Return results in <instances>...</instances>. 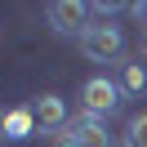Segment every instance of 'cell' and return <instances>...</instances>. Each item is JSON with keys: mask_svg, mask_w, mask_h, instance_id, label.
<instances>
[{"mask_svg": "<svg viewBox=\"0 0 147 147\" xmlns=\"http://www.w3.org/2000/svg\"><path fill=\"white\" fill-rule=\"evenodd\" d=\"M54 147H80V143H76V138H71V134H63V138H58V143H54Z\"/></svg>", "mask_w": 147, "mask_h": 147, "instance_id": "cell-10", "label": "cell"}, {"mask_svg": "<svg viewBox=\"0 0 147 147\" xmlns=\"http://www.w3.org/2000/svg\"><path fill=\"white\" fill-rule=\"evenodd\" d=\"M143 54H147V27H143Z\"/></svg>", "mask_w": 147, "mask_h": 147, "instance_id": "cell-11", "label": "cell"}, {"mask_svg": "<svg viewBox=\"0 0 147 147\" xmlns=\"http://www.w3.org/2000/svg\"><path fill=\"white\" fill-rule=\"evenodd\" d=\"M120 89L125 94H147V67L143 63H120Z\"/></svg>", "mask_w": 147, "mask_h": 147, "instance_id": "cell-7", "label": "cell"}, {"mask_svg": "<svg viewBox=\"0 0 147 147\" xmlns=\"http://www.w3.org/2000/svg\"><path fill=\"white\" fill-rule=\"evenodd\" d=\"M80 49H85L89 63H120L125 40H120V31L107 27V22H89V27L80 31Z\"/></svg>", "mask_w": 147, "mask_h": 147, "instance_id": "cell-1", "label": "cell"}, {"mask_svg": "<svg viewBox=\"0 0 147 147\" xmlns=\"http://www.w3.org/2000/svg\"><path fill=\"white\" fill-rule=\"evenodd\" d=\"M71 138H76L80 147H116V143H111V134H107V125H102L98 116H89V111L71 120Z\"/></svg>", "mask_w": 147, "mask_h": 147, "instance_id": "cell-5", "label": "cell"}, {"mask_svg": "<svg viewBox=\"0 0 147 147\" xmlns=\"http://www.w3.org/2000/svg\"><path fill=\"white\" fill-rule=\"evenodd\" d=\"M89 5H76V0H54L49 5V22H54L58 31H85L89 27Z\"/></svg>", "mask_w": 147, "mask_h": 147, "instance_id": "cell-4", "label": "cell"}, {"mask_svg": "<svg viewBox=\"0 0 147 147\" xmlns=\"http://www.w3.org/2000/svg\"><path fill=\"white\" fill-rule=\"evenodd\" d=\"M36 134V120H31V107H13L5 116V138H27Z\"/></svg>", "mask_w": 147, "mask_h": 147, "instance_id": "cell-6", "label": "cell"}, {"mask_svg": "<svg viewBox=\"0 0 147 147\" xmlns=\"http://www.w3.org/2000/svg\"><path fill=\"white\" fill-rule=\"evenodd\" d=\"M125 147H147V116H134L125 125Z\"/></svg>", "mask_w": 147, "mask_h": 147, "instance_id": "cell-8", "label": "cell"}, {"mask_svg": "<svg viewBox=\"0 0 147 147\" xmlns=\"http://www.w3.org/2000/svg\"><path fill=\"white\" fill-rule=\"evenodd\" d=\"M89 13H102V18H111V13H116V5H102V0H98V5H89Z\"/></svg>", "mask_w": 147, "mask_h": 147, "instance_id": "cell-9", "label": "cell"}, {"mask_svg": "<svg viewBox=\"0 0 147 147\" xmlns=\"http://www.w3.org/2000/svg\"><path fill=\"white\" fill-rule=\"evenodd\" d=\"M31 120H36V134H58L67 129V102L58 94H40L31 102Z\"/></svg>", "mask_w": 147, "mask_h": 147, "instance_id": "cell-3", "label": "cell"}, {"mask_svg": "<svg viewBox=\"0 0 147 147\" xmlns=\"http://www.w3.org/2000/svg\"><path fill=\"white\" fill-rule=\"evenodd\" d=\"M80 102H85L89 116H111V111L120 107V85H111L107 76H94V80H85Z\"/></svg>", "mask_w": 147, "mask_h": 147, "instance_id": "cell-2", "label": "cell"}]
</instances>
